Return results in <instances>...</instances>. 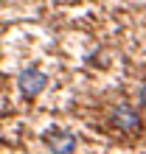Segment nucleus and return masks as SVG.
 <instances>
[{"label": "nucleus", "mask_w": 146, "mask_h": 154, "mask_svg": "<svg viewBox=\"0 0 146 154\" xmlns=\"http://www.w3.org/2000/svg\"><path fill=\"white\" fill-rule=\"evenodd\" d=\"M110 121L121 132H138L141 129V112H135L132 106H115L110 112Z\"/></svg>", "instance_id": "3"}, {"label": "nucleus", "mask_w": 146, "mask_h": 154, "mask_svg": "<svg viewBox=\"0 0 146 154\" xmlns=\"http://www.w3.org/2000/svg\"><path fill=\"white\" fill-rule=\"evenodd\" d=\"M45 146H48L51 154H73L76 151V134L68 129H48Z\"/></svg>", "instance_id": "2"}, {"label": "nucleus", "mask_w": 146, "mask_h": 154, "mask_svg": "<svg viewBox=\"0 0 146 154\" xmlns=\"http://www.w3.org/2000/svg\"><path fill=\"white\" fill-rule=\"evenodd\" d=\"M17 84H20V93H23L25 98H36L45 87H48V73L31 65V67H25L23 73H20Z\"/></svg>", "instance_id": "1"}]
</instances>
